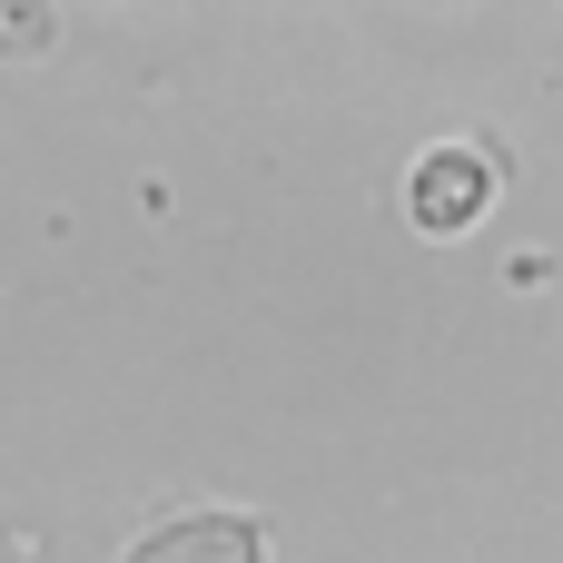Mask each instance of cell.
<instances>
[{
	"label": "cell",
	"mask_w": 563,
	"mask_h": 563,
	"mask_svg": "<svg viewBox=\"0 0 563 563\" xmlns=\"http://www.w3.org/2000/svg\"><path fill=\"white\" fill-rule=\"evenodd\" d=\"M495 188H505L495 148H475V139H435V148L416 158V178H406V218H416L426 238H465V228L495 208Z\"/></svg>",
	"instance_id": "1"
}]
</instances>
